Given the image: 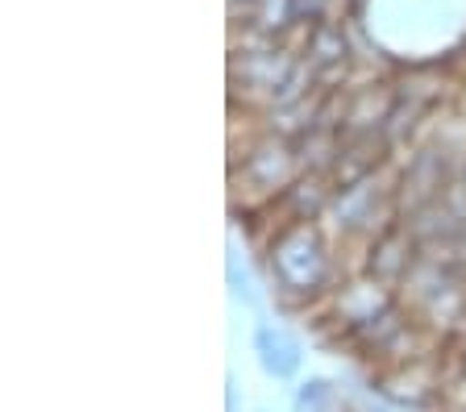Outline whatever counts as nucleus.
<instances>
[{
    "label": "nucleus",
    "mask_w": 466,
    "mask_h": 412,
    "mask_svg": "<svg viewBox=\"0 0 466 412\" xmlns=\"http://www.w3.org/2000/svg\"><path fill=\"white\" fill-rule=\"evenodd\" d=\"M296 412H338V387L329 379H309L300 383V392H296Z\"/></svg>",
    "instance_id": "7ed1b4c3"
},
{
    "label": "nucleus",
    "mask_w": 466,
    "mask_h": 412,
    "mask_svg": "<svg viewBox=\"0 0 466 412\" xmlns=\"http://www.w3.org/2000/svg\"><path fill=\"white\" fill-rule=\"evenodd\" d=\"M271 275L288 292H317L329 275V255L325 242L309 221H291L271 242Z\"/></svg>",
    "instance_id": "f257e3e1"
},
{
    "label": "nucleus",
    "mask_w": 466,
    "mask_h": 412,
    "mask_svg": "<svg viewBox=\"0 0 466 412\" xmlns=\"http://www.w3.org/2000/svg\"><path fill=\"white\" fill-rule=\"evenodd\" d=\"M250 346H254V363L262 367V375H271V379H291L304 363L300 337L291 334V329H283V325H258Z\"/></svg>",
    "instance_id": "f03ea898"
},
{
    "label": "nucleus",
    "mask_w": 466,
    "mask_h": 412,
    "mask_svg": "<svg viewBox=\"0 0 466 412\" xmlns=\"http://www.w3.org/2000/svg\"><path fill=\"white\" fill-rule=\"evenodd\" d=\"M383 412H391V408H383Z\"/></svg>",
    "instance_id": "20e7f679"
}]
</instances>
